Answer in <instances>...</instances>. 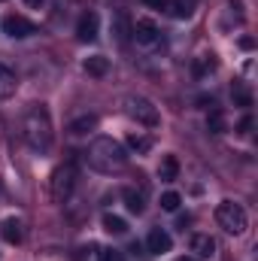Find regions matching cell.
<instances>
[{
  "label": "cell",
  "instance_id": "24",
  "mask_svg": "<svg viewBox=\"0 0 258 261\" xmlns=\"http://www.w3.org/2000/svg\"><path fill=\"white\" fill-rule=\"evenodd\" d=\"M231 94H234V103H240V107H252V94H249L246 88H234Z\"/></svg>",
  "mask_w": 258,
  "mask_h": 261
},
{
  "label": "cell",
  "instance_id": "31",
  "mask_svg": "<svg viewBox=\"0 0 258 261\" xmlns=\"http://www.w3.org/2000/svg\"><path fill=\"white\" fill-rule=\"evenodd\" d=\"M0 203H3V182H0Z\"/></svg>",
  "mask_w": 258,
  "mask_h": 261
},
{
  "label": "cell",
  "instance_id": "11",
  "mask_svg": "<svg viewBox=\"0 0 258 261\" xmlns=\"http://www.w3.org/2000/svg\"><path fill=\"white\" fill-rule=\"evenodd\" d=\"M97 116L94 113H82V116H76L70 125H67V130L73 134V137H85V134H91V130H97Z\"/></svg>",
  "mask_w": 258,
  "mask_h": 261
},
{
  "label": "cell",
  "instance_id": "3",
  "mask_svg": "<svg viewBox=\"0 0 258 261\" xmlns=\"http://www.w3.org/2000/svg\"><path fill=\"white\" fill-rule=\"evenodd\" d=\"M216 222H219L222 231H228V234H234V237H240V234L249 228L246 210H243L240 203H234V200H222V203L216 206Z\"/></svg>",
  "mask_w": 258,
  "mask_h": 261
},
{
  "label": "cell",
  "instance_id": "12",
  "mask_svg": "<svg viewBox=\"0 0 258 261\" xmlns=\"http://www.w3.org/2000/svg\"><path fill=\"white\" fill-rule=\"evenodd\" d=\"M192 252H194V258H200V261L213 258V255H216V240H213L210 234H194L192 237Z\"/></svg>",
  "mask_w": 258,
  "mask_h": 261
},
{
  "label": "cell",
  "instance_id": "14",
  "mask_svg": "<svg viewBox=\"0 0 258 261\" xmlns=\"http://www.w3.org/2000/svg\"><path fill=\"white\" fill-rule=\"evenodd\" d=\"M82 67H85V73H88V76L104 79V76L110 73V58H104V55H91V58H85V61H82Z\"/></svg>",
  "mask_w": 258,
  "mask_h": 261
},
{
  "label": "cell",
  "instance_id": "7",
  "mask_svg": "<svg viewBox=\"0 0 258 261\" xmlns=\"http://www.w3.org/2000/svg\"><path fill=\"white\" fill-rule=\"evenodd\" d=\"M3 34L12 37V40H24V37H34L37 34V24L28 21L24 15H6L3 18Z\"/></svg>",
  "mask_w": 258,
  "mask_h": 261
},
{
  "label": "cell",
  "instance_id": "8",
  "mask_svg": "<svg viewBox=\"0 0 258 261\" xmlns=\"http://www.w3.org/2000/svg\"><path fill=\"white\" fill-rule=\"evenodd\" d=\"M97 31H100V15L97 12H85L76 21V40L79 43H94L97 40Z\"/></svg>",
  "mask_w": 258,
  "mask_h": 261
},
{
  "label": "cell",
  "instance_id": "30",
  "mask_svg": "<svg viewBox=\"0 0 258 261\" xmlns=\"http://www.w3.org/2000/svg\"><path fill=\"white\" fill-rule=\"evenodd\" d=\"M24 6H31V9H40V6H43V0H24Z\"/></svg>",
  "mask_w": 258,
  "mask_h": 261
},
{
  "label": "cell",
  "instance_id": "19",
  "mask_svg": "<svg viewBox=\"0 0 258 261\" xmlns=\"http://www.w3.org/2000/svg\"><path fill=\"white\" fill-rule=\"evenodd\" d=\"M207 130H210V134H225V130H228L225 113H222L219 107H213V110H210V116H207Z\"/></svg>",
  "mask_w": 258,
  "mask_h": 261
},
{
  "label": "cell",
  "instance_id": "15",
  "mask_svg": "<svg viewBox=\"0 0 258 261\" xmlns=\"http://www.w3.org/2000/svg\"><path fill=\"white\" fill-rule=\"evenodd\" d=\"M176 176H179V161H176V155H164L161 164H158V179H161V182H173Z\"/></svg>",
  "mask_w": 258,
  "mask_h": 261
},
{
  "label": "cell",
  "instance_id": "5",
  "mask_svg": "<svg viewBox=\"0 0 258 261\" xmlns=\"http://www.w3.org/2000/svg\"><path fill=\"white\" fill-rule=\"evenodd\" d=\"M73 189H76V167H73V161H67L61 164L55 173H52V179H49V195L55 203H67L70 195H73Z\"/></svg>",
  "mask_w": 258,
  "mask_h": 261
},
{
  "label": "cell",
  "instance_id": "6",
  "mask_svg": "<svg viewBox=\"0 0 258 261\" xmlns=\"http://www.w3.org/2000/svg\"><path fill=\"white\" fill-rule=\"evenodd\" d=\"M131 37H134L140 46H146V49L161 46V28H158L152 18H137V21L131 24Z\"/></svg>",
  "mask_w": 258,
  "mask_h": 261
},
{
  "label": "cell",
  "instance_id": "2",
  "mask_svg": "<svg viewBox=\"0 0 258 261\" xmlns=\"http://www.w3.org/2000/svg\"><path fill=\"white\" fill-rule=\"evenodd\" d=\"M88 164L97 173H119L128 167V149L113 137H97L88 146Z\"/></svg>",
  "mask_w": 258,
  "mask_h": 261
},
{
  "label": "cell",
  "instance_id": "29",
  "mask_svg": "<svg viewBox=\"0 0 258 261\" xmlns=\"http://www.w3.org/2000/svg\"><path fill=\"white\" fill-rule=\"evenodd\" d=\"M252 46H255V43H252V37H240V49H246V52H249Z\"/></svg>",
  "mask_w": 258,
  "mask_h": 261
},
{
  "label": "cell",
  "instance_id": "20",
  "mask_svg": "<svg viewBox=\"0 0 258 261\" xmlns=\"http://www.w3.org/2000/svg\"><path fill=\"white\" fill-rule=\"evenodd\" d=\"M131 24H134V21H128V15L119 9V12H116V18H113V28H116V37H119V43H128Z\"/></svg>",
  "mask_w": 258,
  "mask_h": 261
},
{
  "label": "cell",
  "instance_id": "32",
  "mask_svg": "<svg viewBox=\"0 0 258 261\" xmlns=\"http://www.w3.org/2000/svg\"><path fill=\"white\" fill-rule=\"evenodd\" d=\"M176 261H197V258H176Z\"/></svg>",
  "mask_w": 258,
  "mask_h": 261
},
{
  "label": "cell",
  "instance_id": "27",
  "mask_svg": "<svg viewBox=\"0 0 258 261\" xmlns=\"http://www.w3.org/2000/svg\"><path fill=\"white\" fill-rule=\"evenodd\" d=\"M252 125H255V122H252V116H243V119H240V125H237V130H240V134H249Z\"/></svg>",
  "mask_w": 258,
  "mask_h": 261
},
{
  "label": "cell",
  "instance_id": "21",
  "mask_svg": "<svg viewBox=\"0 0 258 261\" xmlns=\"http://www.w3.org/2000/svg\"><path fill=\"white\" fill-rule=\"evenodd\" d=\"M128 149H134L137 155H146L152 149V140L143 137V134H128Z\"/></svg>",
  "mask_w": 258,
  "mask_h": 261
},
{
  "label": "cell",
  "instance_id": "16",
  "mask_svg": "<svg viewBox=\"0 0 258 261\" xmlns=\"http://www.w3.org/2000/svg\"><path fill=\"white\" fill-rule=\"evenodd\" d=\"M122 197H125L128 213H134V216H143V213H146V195H143V192H137V189H125Z\"/></svg>",
  "mask_w": 258,
  "mask_h": 261
},
{
  "label": "cell",
  "instance_id": "1",
  "mask_svg": "<svg viewBox=\"0 0 258 261\" xmlns=\"http://www.w3.org/2000/svg\"><path fill=\"white\" fill-rule=\"evenodd\" d=\"M21 137L28 143L31 152L46 155L55 143V128H52V116L46 110V103H31L21 116Z\"/></svg>",
  "mask_w": 258,
  "mask_h": 261
},
{
  "label": "cell",
  "instance_id": "26",
  "mask_svg": "<svg viewBox=\"0 0 258 261\" xmlns=\"http://www.w3.org/2000/svg\"><path fill=\"white\" fill-rule=\"evenodd\" d=\"M100 261H125V255H122L119 249H104V255H100Z\"/></svg>",
  "mask_w": 258,
  "mask_h": 261
},
{
  "label": "cell",
  "instance_id": "18",
  "mask_svg": "<svg viewBox=\"0 0 258 261\" xmlns=\"http://www.w3.org/2000/svg\"><path fill=\"white\" fill-rule=\"evenodd\" d=\"M167 12L173 18H192L194 15V0H170L167 3Z\"/></svg>",
  "mask_w": 258,
  "mask_h": 261
},
{
  "label": "cell",
  "instance_id": "17",
  "mask_svg": "<svg viewBox=\"0 0 258 261\" xmlns=\"http://www.w3.org/2000/svg\"><path fill=\"white\" fill-rule=\"evenodd\" d=\"M100 222H104V231H107V234H116V237H119V234L128 231V222H125L122 216H116V213H104Z\"/></svg>",
  "mask_w": 258,
  "mask_h": 261
},
{
  "label": "cell",
  "instance_id": "9",
  "mask_svg": "<svg viewBox=\"0 0 258 261\" xmlns=\"http://www.w3.org/2000/svg\"><path fill=\"white\" fill-rule=\"evenodd\" d=\"M170 249H173L170 234H167L164 228H152L149 237H146V252H149V255H164V252H170Z\"/></svg>",
  "mask_w": 258,
  "mask_h": 261
},
{
  "label": "cell",
  "instance_id": "13",
  "mask_svg": "<svg viewBox=\"0 0 258 261\" xmlns=\"http://www.w3.org/2000/svg\"><path fill=\"white\" fill-rule=\"evenodd\" d=\"M15 88H18V79H15V70L9 64H3L0 61V100H6V97H12L15 94Z\"/></svg>",
  "mask_w": 258,
  "mask_h": 261
},
{
  "label": "cell",
  "instance_id": "22",
  "mask_svg": "<svg viewBox=\"0 0 258 261\" xmlns=\"http://www.w3.org/2000/svg\"><path fill=\"white\" fill-rule=\"evenodd\" d=\"M213 70H216L213 55H200V58H194V76H197V79L207 76V73H213Z\"/></svg>",
  "mask_w": 258,
  "mask_h": 261
},
{
  "label": "cell",
  "instance_id": "23",
  "mask_svg": "<svg viewBox=\"0 0 258 261\" xmlns=\"http://www.w3.org/2000/svg\"><path fill=\"white\" fill-rule=\"evenodd\" d=\"M179 203H183V197L176 195V192H164V195H161V210H164V213H176Z\"/></svg>",
  "mask_w": 258,
  "mask_h": 261
},
{
  "label": "cell",
  "instance_id": "10",
  "mask_svg": "<svg viewBox=\"0 0 258 261\" xmlns=\"http://www.w3.org/2000/svg\"><path fill=\"white\" fill-rule=\"evenodd\" d=\"M0 237H3L9 246H18V243L24 240V228H21V222H18L15 216L3 219V225H0Z\"/></svg>",
  "mask_w": 258,
  "mask_h": 261
},
{
  "label": "cell",
  "instance_id": "4",
  "mask_svg": "<svg viewBox=\"0 0 258 261\" xmlns=\"http://www.w3.org/2000/svg\"><path fill=\"white\" fill-rule=\"evenodd\" d=\"M125 113H128L137 125H143V128H158V125H161L158 107H155L149 97H143V94H131V97H125Z\"/></svg>",
  "mask_w": 258,
  "mask_h": 261
},
{
  "label": "cell",
  "instance_id": "28",
  "mask_svg": "<svg viewBox=\"0 0 258 261\" xmlns=\"http://www.w3.org/2000/svg\"><path fill=\"white\" fill-rule=\"evenodd\" d=\"M167 3H170V0H146V6H152V9H164V12H167Z\"/></svg>",
  "mask_w": 258,
  "mask_h": 261
},
{
  "label": "cell",
  "instance_id": "25",
  "mask_svg": "<svg viewBox=\"0 0 258 261\" xmlns=\"http://www.w3.org/2000/svg\"><path fill=\"white\" fill-rule=\"evenodd\" d=\"M82 252H88V255H85V261H100V255H104V246H97V243H91V246H85Z\"/></svg>",
  "mask_w": 258,
  "mask_h": 261
}]
</instances>
